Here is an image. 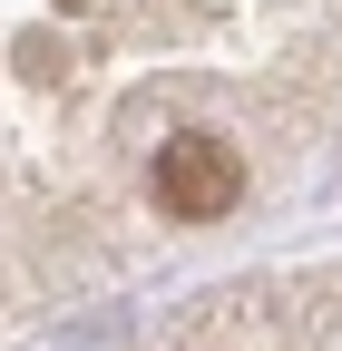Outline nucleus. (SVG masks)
Here are the masks:
<instances>
[{"label": "nucleus", "instance_id": "1", "mask_svg": "<svg viewBox=\"0 0 342 351\" xmlns=\"http://www.w3.org/2000/svg\"><path fill=\"white\" fill-rule=\"evenodd\" d=\"M147 186H157V205H166V215H186V225H216V215L244 195V166H235V147H225V137H166Z\"/></svg>", "mask_w": 342, "mask_h": 351}]
</instances>
